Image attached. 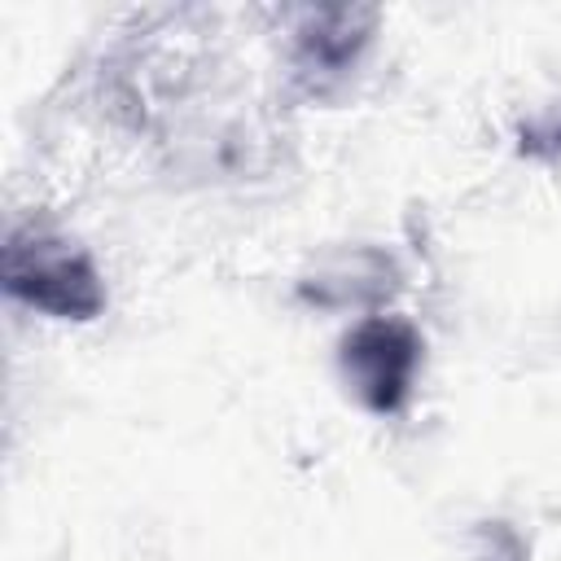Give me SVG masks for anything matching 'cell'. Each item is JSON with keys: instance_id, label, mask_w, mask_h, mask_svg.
I'll return each mask as SVG.
<instances>
[{"instance_id": "6da1fadb", "label": "cell", "mask_w": 561, "mask_h": 561, "mask_svg": "<svg viewBox=\"0 0 561 561\" xmlns=\"http://www.w3.org/2000/svg\"><path fill=\"white\" fill-rule=\"evenodd\" d=\"M0 289L9 302L53 324H92L110 307V280L92 245L44 215L9 219L0 245Z\"/></svg>"}, {"instance_id": "7a4b0ae2", "label": "cell", "mask_w": 561, "mask_h": 561, "mask_svg": "<svg viewBox=\"0 0 561 561\" xmlns=\"http://www.w3.org/2000/svg\"><path fill=\"white\" fill-rule=\"evenodd\" d=\"M381 35L373 4H302L280 13L276 96L285 105L333 110L359 88Z\"/></svg>"}, {"instance_id": "3957f363", "label": "cell", "mask_w": 561, "mask_h": 561, "mask_svg": "<svg viewBox=\"0 0 561 561\" xmlns=\"http://www.w3.org/2000/svg\"><path fill=\"white\" fill-rule=\"evenodd\" d=\"M425 359H430L425 329L399 307L346 320V329L333 342L337 386L359 412L377 421H394L412 408L425 377Z\"/></svg>"}, {"instance_id": "277c9868", "label": "cell", "mask_w": 561, "mask_h": 561, "mask_svg": "<svg viewBox=\"0 0 561 561\" xmlns=\"http://www.w3.org/2000/svg\"><path fill=\"white\" fill-rule=\"evenodd\" d=\"M408 289V267L394 245L355 237L320 245L298 272H294V302L316 316H377L394 311Z\"/></svg>"}, {"instance_id": "5b68a950", "label": "cell", "mask_w": 561, "mask_h": 561, "mask_svg": "<svg viewBox=\"0 0 561 561\" xmlns=\"http://www.w3.org/2000/svg\"><path fill=\"white\" fill-rule=\"evenodd\" d=\"M513 149L526 162H561V92L530 105L517 123H513Z\"/></svg>"}, {"instance_id": "8992f818", "label": "cell", "mask_w": 561, "mask_h": 561, "mask_svg": "<svg viewBox=\"0 0 561 561\" xmlns=\"http://www.w3.org/2000/svg\"><path fill=\"white\" fill-rule=\"evenodd\" d=\"M465 561H530V535L513 517L486 513L465 530Z\"/></svg>"}]
</instances>
